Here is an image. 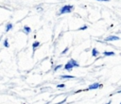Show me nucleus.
<instances>
[{"label": "nucleus", "instance_id": "f3484780", "mask_svg": "<svg viewBox=\"0 0 121 104\" xmlns=\"http://www.w3.org/2000/svg\"><path fill=\"white\" fill-rule=\"evenodd\" d=\"M111 102H112V101H111V100H110V101H109V102H108V103H106V104H110V103H111Z\"/></svg>", "mask_w": 121, "mask_h": 104}, {"label": "nucleus", "instance_id": "1a4fd4ad", "mask_svg": "<svg viewBox=\"0 0 121 104\" xmlns=\"http://www.w3.org/2000/svg\"><path fill=\"white\" fill-rule=\"evenodd\" d=\"M11 28H12V24H8V26H6V31H7V32L9 31Z\"/></svg>", "mask_w": 121, "mask_h": 104}, {"label": "nucleus", "instance_id": "9b49d317", "mask_svg": "<svg viewBox=\"0 0 121 104\" xmlns=\"http://www.w3.org/2000/svg\"><path fill=\"white\" fill-rule=\"evenodd\" d=\"M4 46H5V47H9V42H8V40H7V39L4 41Z\"/></svg>", "mask_w": 121, "mask_h": 104}, {"label": "nucleus", "instance_id": "4468645a", "mask_svg": "<svg viewBox=\"0 0 121 104\" xmlns=\"http://www.w3.org/2000/svg\"><path fill=\"white\" fill-rule=\"evenodd\" d=\"M64 86H65L64 84H58V85H57V87H58V88H60V87H64Z\"/></svg>", "mask_w": 121, "mask_h": 104}, {"label": "nucleus", "instance_id": "423d86ee", "mask_svg": "<svg viewBox=\"0 0 121 104\" xmlns=\"http://www.w3.org/2000/svg\"><path fill=\"white\" fill-rule=\"evenodd\" d=\"M76 77L74 76H69V75H62L60 76V78H75Z\"/></svg>", "mask_w": 121, "mask_h": 104}, {"label": "nucleus", "instance_id": "f257e3e1", "mask_svg": "<svg viewBox=\"0 0 121 104\" xmlns=\"http://www.w3.org/2000/svg\"><path fill=\"white\" fill-rule=\"evenodd\" d=\"M72 10H73V6H71V5H66V6H63V7L60 9V14H64V13H68V12H70V11H72Z\"/></svg>", "mask_w": 121, "mask_h": 104}, {"label": "nucleus", "instance_id": "20e7f679", "mask_svg": "<svg viewBox=\"0 0 121 104\" xmlns=\"http://www.w3.org/2000/svg\"><path fill=\"white\" fill-rule=\"evenodd\" d=\"M116 40H119V37H117V36H109V37H107L105 39V41H107V42H109V41H116Z\"/></svg>", "mask_w": 121, "mask_h": 104}, {"label": "nucleus", "instance_id": "a211bd4d", "mask_svg": "<svg viewBox=\"0 0 121 104\" xmlns=\"http://www.w3.org/2000/svg\"><path fill=\"white\" fill-rule=\"evenodd\" d=\"M99 1H109V0H99Z\"/></svg>", "mask_w": 121, "mask_h": 104}, {"label": "nucleus", "instance_id": "0eeeda50", "mask_svg": "<svg viewBox=\"0 0 121 104\" xmlns=\"http://www.w3.org/2000/svg\"><path fill=\"white\" fill-rule=\"evenodd\" d=\"M103 54H104V56H114V52H112V51H111V52L105 51Z\"/></svg>", "mask_w": 121, "mask_h": 104}, {"label": "nucleus", "instance_id": "ddd939ff", "mask_svg": "<svg viewBox=\"0 0 121 104\" xmlns=\"http://www.w3.org/2000/svg\"><path fill=\"white\" fill-rule=\"evenodd\" d=\"M65 101H66V98H64V99H63V100H62V101H60V102H58V103H57V104H63V103H64V102H65Z\"/></svg>", "mask_w": 121, "mask_h": 104}, {"label": "nucleus", "instance_id": "2eb2a0df", "mask_svg": "<svg viewBox=\"0 0 121 104\" xmlns=\"http://www.w3.org/2000/svg\"><path fill=\"white\" fill-rule=\"evenodd\" d=\"M86 28H87V26H84L80 27V28H79V30H83V29H86Z\"/></svg>", "mask_w": 121, "mask_h": 104}, {"label": "nucleus", "instance_id": "9d476101", "mask_svg": "<svg viewBox=\"0 0 121 104\" xmlns=\"http://www.w3.org/2000/svg\"><path fill=\"white\" fill-rule=\"evenodd\" d=\"M24 29H25V31H26V33H29V32L31 31L30 27H29V26H24Z\"/></svg>", "mask_w": 121, "mask_h": 104}, {"label": "nucleus", "instance_id": "6ab92c4d", "mask_svg": "<svg viewBox=\"0 0 121 104\" xmlns=\"http://www.w3.org/2000/svg\"><path fill=\"white\" fill-rule=\"evenodd\" d=\"M120 104H121V102H120Z\"/></svg>", "mask_w": 121, "mask_h": 104}, {"label": "nucleus", "instance_id": "f8f14e48", "mask_svg": "<svg viewBox=\"0 0 121 104\" xmlns=\"http://www.w3.org/2000/svg\"><path fill=\"white\" fill-rule=\"evenodd\" d=\"M60 67H61V64H60V65H57V66L54 68V71H57V70H58V69H60Z\"/></svg>", "mask_w": 121, "mask_h": 104}, {"label": "nucleus", "instance_id": "39448f33", "mask_svg": "<svg viewBox=\"0 0 121 104\" xmlns=\"http://www.w3.org/2000/svg\"><path fill=\"white\" fill-rule=\"evenodd\" d=\"M40 45V43L38 41H35L33 43H32V47H33V51H35V49Z\"/></svg>", "mask_w": 121, "mask_h": 104}, {"label": "nucleus", "instance_id": "6e6552de", "mask_svg": "<svg viewBox=\"0 0 121 104\" xmlns=\"http://www.w3.org/2000/svg\"><path fill=\"white\" fill-rule=\"evenodd\" d=\"M92 55H93L94 57H96V56L98 55V51L96 50V48H94V49L92 50Z\"/></svg>", "mask_w": 121, "mask_h": 104}, {"label": "nucleus", "instance_id": "dca6fc26", "mask_svg": "<svg viewBox=\"0 0 121 104\" xmlns=\"http://www.w3.org/2000/svg\"><path fill=\"white\" fill-rule=\"evenodd\" d=\"M67 50H68V47H67V48H65V49H64V50L62 51V54H64V53H65V52H66Z\"/></svg>", "mask_w": 121, "mask_h": 104}, {"label": "nucleus", "instance_id": "7ed1b4c3", "mask_svg": "<svg viewBox=\"0 0 121 104\" xmlns=\"http://www.w3.org/2000/svg\"><path fill=\"white\" fill-rule=\"evenodd\" d=\"M101 86H102V85H101V84H99V83H94V84L89 85L88 90H94V89H97L98 87H101Z\"/></svg>", "mask_w": 121, "mask_h": 104}, {"label": "nucleus", "instance_id": "f03ea898", "mask_svg": "<svg viewBox=\"0 0 121 104\" xmlns=\"http://www.w3.org/2000/svg\"><path fill=\"white\" fill-rule=\"evenodd\" d=\"M75 66H74V64L69 61L65 65H64V69L65 70H67V71H70V70H72V68H74Z\"/></svg>", "mask_w": 121, "mask_h": 104}]
</instances>
